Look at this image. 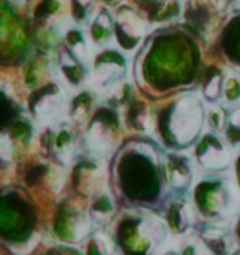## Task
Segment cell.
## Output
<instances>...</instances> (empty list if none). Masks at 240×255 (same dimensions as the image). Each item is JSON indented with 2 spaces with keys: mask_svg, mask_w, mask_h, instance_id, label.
Listing matches in <instances>:
<instances>
[{
  "mask_svg": "<svg viewBox=\"0 0 240 255\" xmlns=\"http://www.w3.org/2000/svg\"><path fill=\"white\" fill-rule=\"evenodd\" d=\"M147 21L136 10L127 7L120 10L118 21H116V36L122 48L132 49L140 41V38L147 33Z\"/></svg>",
  "mask_w": 240,
  "mask_h": 255,
  "instance_id": "13",
  "label": "cell"
},
{
  "mask_svg": "<svg viewBox=\"0 0 240 255\" xmlns=\"http://www.w3.org/2000/svg\"><path fill=\"white\" fill-rule=\"evenodd\" d=\"M126 72V61L120 53L116 51H107L103 53L97 61L95 75L97 84H100L103 87H113L120 82V79Z\"/></svg>",
  "mask_w": 240,
  "mask_h": 255,
  "instance_id": "14",
  "label": "cell"
},
{
  "mask_svg": "<svg viewBox=\"0 0 240 255\" xmlns=\"http://www.w3.org/2000/svg\"><path fill=\"white\" fill-rule=\"evenodd\" d=\"M3 165V157H2V154H0V167Z\"/></svg>",
  "mask_w": 240,
  "mask_h": 255,
  "instance_id": "41",
  "label": "cell"
},
{
  "mask_svg": "<svg viewBox=\"0 0 240 255\" xmlns=\"http://www.w3.org/2000/svg\"><path fill=\"white\" fill-rule=\"evenodd\" d=\"M59 90L56 87H46V89L39 90L34 98L31 100V108L36 117H52L59 112Z\"/></svg>",
  "mask_w": 240,
  "mask_h": 255,
  "instance_id": "18",
  "label": "cell"
},
{
  "mask_svg": "<svg viewBox=\"0 0 240 255\" xmlns=\"http://www.w3.org/2000/svg\"><path fill=\"white\" fill-rule=\"evenodd\" d=\"M52 150L61 160H69L74 152V137L69 129H61L52 139Z\"/></svg>",
  "mask_w": 240,
  "mask_h": 255,
  "instance_id": "23",
  "label": "cell"
},
{
  "mask_svg": "<svg viewBox=\"0 0 240 255\" xmlns=\"http://www.w3.org/2000/svg\"><path fill=\"white\" fill-rule=\"evenodd\" d=\"M67 43L70 46H75V51H77L79 54L84 53V49H85V41H84V38H82V34L79 31H70L69 33V36H67Z\"/></svg>",
  "mask_w": 240,
  "mask_h": 255,
  "instance_id": "32",
  "label": "cell"
},
{
  "mask_svg": "<svg viewBox=\"0 0 240 255\" xmlns=\"http://www.w3.org/2000/svg\"><path fill=\"white\" fill-rule=\"evenodd\" d=\"M113 34V21L107 11H102L92 25V36L98 44H107Z\"/></svg>",
  "mask_w": 240,
  "mask_h": 255,
  "instance_id": "22",
  "label": "cell"
},
{
  "mask_svg": "<svg viewBox=\"0 0 240 255\" xmlns=\"http://www.w3.org/2000/svg\"><path fill=\"white\" fill-rule=\"evenodd\" d=\"M191 201L201 221L234 223L240 213V190L234 173L224 172L201 177L193 185Z\"/></svg>",
  "mask_w": 240,
  "mask_h": 255,
  "instance_id": "4",
  "label": "cell"
},
{
  "mask_svg": "<svg viewBox=\"0 0 240 255\" xmlns=\"http://www.w3.org/2000/svg\"><path fill=\"white\" fill-rule=\"evenodd\" d=\"M224 80L226 72L218 67H211L206 72L201 84V97L211 105H218L222 100V92H224Z\"/></svg>",
  "mask_w": 240,
  "mask_h": 255,
  "instance_id": "17",
  "label": "cell"
},
{
  "mask_svg": "<svg viewBox=\"0 0 240 255\" xmlns=\"http://www.w3.org/2000/svg\"><path fill=\"white\" fill-rule=\"evenodd\" d=\"M231 255H240V249H236V251H234Z\"/></svg>",
  "mask_w": 240,
  "mask_h": 255,
  "instance_id": "40",
  "label": "cell"
},
{
  "mask_svg": "<svg viewBox=\"0 0 240 255\" xmlns=\"http://www.w3.org/2000/svg\"><path fill=\"white\" fill-rule=\"evenodd\" d=\"M162 214L124 210L113 224V239L121 255H159L168 237Z\"/></svg>",
  "mask_w": 240,
  "mask_h": 255,
  "instance_id": "3",
  "label": "cell"
},
{
  "mask_svg": "<svg viewBox=\"0 0 240 255\" xmlns=\"http://www.w3.org/2000/svg\"><path fill=\"white\" fill-rule=\"evenodd\" d=\"M160 255H180V252H177V251H175V249H168V251L162 252Z\"/></svg>",
  "mask_w": 240,
  "mask_h": 255,
  "instance_id": "37",
  "label": "cell"
},
{
  "mask_svg": "<svg viewBox=\"0 0 240 255\" xmlns=\"http://www.w3.org/2000/svg\"><path fill=\"white\" fill-rule=\"evenodd\" d=\"M193 159L196 167L206 175L224 173L234 164L232 149L219 132H203L193 149Z\"/></svg>",
  "mask_w": 240,
  "mask_h": 255,
  "instance_id": "6",
  "label": "cell"
},
{
  "mask_svg": "<svg viewBox=\"0 0 240 255\" xmlns=\"http://www.w3.org/2000/svg\"><path fill=\"white\" fill-rule=\"evenodd\" d=\"M232 236H234V241H236L237 249H240V213H239V216H237L236 219H234Z\"/></svg>",
  "mask_w": 240,
  "mask_h": 255,
  "instance_id": "34",
  "label": "cell"
},
{
  "mask_svg": "<svg viewBox=\"0 0 240 255\" xmlns=\"http://www.w3.org/2000/svg\"><path fill=\"white\" fill-rule=\"evenodd\" d=\"M11 115H13V107H11L7 97L0 94V129L8 123Z\"/></svg>",
  "mask_w": 240,
  "mask_h": 255,
  "instance_id": "30",
  "label": "cell"
},
{
  "mask_svg": "<svg viewBox=\"0 0 240 255\" xmlns=\"http://www.w3.org/2000/svg\"><path fill=\"white\" fill-rule=\"evenodd\" d=\"M107 2H115V0H107Z\"/></svg>",
  "mask_w": 240,
  "mask_h": 255,
  "instance_id": "42",
  "label": "cell"
},
{
  "mask_svg": "<svg viewBox=\"0 0 240 255\" xmlns=\"http://www.w3.org/2000/svg\"><path fill=\"white\" fill-rule=\"evenodd\" d=\"M226 142L232 150H240V107L227 110V118L222 129Z\"/></svg>",
  "mask_w": 240,
  "mask_h": 255,
  "instance_id": "20",
  "label": "cell"
},
{
  "mask_svg": "<svg viewBox=\"0 0 240 255\" xmlns=\"http://www.w3.org/2000/svg\"><path fill=\"white\" fill-rule=\"evenodd\" d=\"M92 95L89 94H82L74 100L72 105V117L75 120H85L89 117V112L92 110Z\"/></svg>",
  "mask_w": 240,
  "mask_h": 255,
  "instance_id": "27",
  "label": "cell"
},
{
  "mask_svg": "<svg viewBox=\"0 0 240 255\" xmlns=\"http://www.w3.org/2000/svg\"><path fill=\"white\" fill-rule=\"evenodd\" d=\"M195 236L213 255H231L236 251L232 229L227 224H214L206 221H198Z\"/></svg>",
  "mask_w": 240,
  "mask_h": 255,
  "instance_id": "11",
  "label": "cell"
},
{
  "mask_svg": "<svg viewBox=\"0 0 240 255\" xmlns=\"http://www.w3.org/2000/svg\"><path fill=\"white\" fill-rule=\"evenodd\" d=\"M116 206H118V203H116L115 196L107 193V191H103V193L97 195L95 198H92L89 214L93 224L100 226V228L108 226L113 221V218L116 214Z\"/></svg>",
  "mask_w": 240,
  "mask_h": 255,
  "instance_id": "16",
  "label": "cell"
},
{
  "mask_svg": "<svg viewBox=\"0 0 240 255\" xmlns=\"http://www.w3.org/2000/svg\"><path fill=\"white\" fill-rule=\"evenodd\" d=\"M163 221L167 224V229L173 237H188L195 233V228L200 216L193 206V201L188 196L173 195L170 201L167 203L165 210L162 213Z\"/></svg>",
  "mask_w": 240,
  "mask_h": 255,
  "instance_id": "10",
  "label": "cell"
},
{
  "mask_svg": "<svg viewBox=\"0 0 240 255\" xmlns=\"http://www.w3.org/2000/svg\"><path fill=\"white\" fill-rule=\"evenodd\" d=\"M206 2L211 5V7H222V2H224V0H206Z\"/></svg>",
  "mask_w": 240,
  "mask_h": 255,
  "instance_id": "36",
  "label": "cell"
},
{
  "mask_svg": "<svg viewBox=\"0 0 240 255\" xmlns=\"http://www.w3.org/2000/svg\"><path fill=\"white\" fill-rule=\"evenodd\" d=\"M195 159L185 150H165L163 172L172 195L188 196L195 185Z\"/></svg>",
  "mask_w": 240,
  "mask_h": 255,
  "instance_id": "8",
  "label": "cell"
},
{
  "mask_svg": "<svg viewBox=\"0 0 240 255\" xmlns=\"http://www.w3.org/2000/svg\"><path fill=\"white\" fill-rule=\"evenodd\" d=\"M180 255H213V254L201 244L200 239L193 233V236H188V239L181 244Z\"/></svg>",
  "mask_w": 240,
  "mask_h": 255,
  "instance_id": "28",
  "label": "cell"
},
{
  "mask_svg": "<svg viewBox=\"0 0 240 255\" xmlns=\"http://www.w3.org/2000/svg\"><path fill=\"white\" fill-rule=\"evenodd\" d=\"M107 175L98 160H84L74 170V188L79 195L95 198L105 191Z\"/></svg>",
  "mask_w": 240,
  "mask_h": 255,
  "instance_id": "12",
  "label": "cell"
},
{
  "mask_svg": "<svg viewBox=\"0 0 240 255\" xmlns=\"http://www.w3.org/2000/svg\"><path fill=\"white\" fill-rule=\"evenodd\" d=\"M163 149L149 137H136L120 147L111 162V190L122 210L162 214L172 193L163 172Z\"/></svg>",
  "mask_w": 240,
  "mask_h": 255,
  "instance_id": "1",
  "label": "cell"
},
{
  "mask_svg": "<svg viewBox=\"0 0 240 255\" xmlns=\"http://www.w3.org/2000/svg\"><path fill=\"white\" fill-rule=\"evenodd\" d=\"M232 169H234V178H236V183H237V187L240 190V150L237 152L236 157H234Z\"/></svg>",
  "mask_w": 240,
  "mask_h": 255,
  "instance_id": "35",
  "label": "cell"
},
{
  "mask_svg": "<svg viewBox=\"0 0 240 255\" xmlns=\"http://www.w3.org/2000/svg\"><path fill=\"white\" fill-rule=\"evenodd\" d=\"M92 218L89 213L80 210L70 201L59 208L54 221V234L67 244H79L87 241L92 233Z\"/></svg>",
  "mask_w": 240,
  "mask_h": 255,
  "instance_id": "9",
  "label": "cell"
},
{
  "mask_svg": "<svg viewBox=\"0 0 240 255\" xmlns=\"http://www.w3.org/2000/svg\"><path fill=\"white\" fill-rule=\"evenodd\" d=\"M222 107L227 110L240 107V74L226 72L224 92H222Z\"/></svg>",
  "mask_w": 240,
  "mask_h": 255,
  "instance_id": "21",
  "label": "cell"
},
{
  "mask_svg": "<svg viewBox=\"0 0 240 255\" xmlns=\"http://www.w3.org/2000/svg\"><path fill=\"white\" fill-rule=\"evenodd\" d=\"M34 216L18 195H0V239L34 244L31 241Z\"/></svg>",
  "mask_w": 240,
  "mask_h": 255,
  "instance_id": "5",
  "label": "cell"
},
{
  "mask_svg": "<svg viewBox=\"0 0 240 255\" xmlns=\"http://www.w3.org/2000/svg\"><path fill=\"white\" fill-rule=\"evenodd\" d=\"M31 134H33V129L28 121H18V123H15L13 128H11V136L25 144L30 142Z\"/></svg>",
  "mask_w": 240,
  "mask_h": 255,
  "instance_id": "29",
  "label": "cell"
},
{
  "mask_svg": "<svg viewBox=\"0 0 240 255\" xmlns=\"http://www.w3.org/2000/svg\"><path fill=\"white\" fill-rule=\"evenodd\" d=\"M206 108L195 94H181L155 115V132L165 150H186L203 136Z\"/></svg>",
  "mask_w": 240,
  "mask_h": 255,
  "instance_id": "2",
  "label": "cell"
},
{
  "mask_svg": "<svg viewBox=\"0 0 240 255\" xmlns=\"http://www.w3.org/2000/svg\"><path fill=\"white\" fill-rule=\"evenodd\" d=\"M90 2L92 0H74V15L77 16V20H84Z\"/></svg>",
  "mask_w": 240,
  "mask_h": 255,
  "instance_id": "33",
  "label": "cell"
},
{
  "mask_svg": "<svg viewBox=\"0 0 240 255\" xmlns=\"http://www.w3.org/2000/svg\"><path fill=\"white\" fill-rule=\"evenodd\" d=\"M15 23H16V16L13 13V10H11L8 5L0 3V43H2L3 39H7L10 36V33H20L21 31V30L11 31L15 26Z\"/></svg>",
  "mask_w": 240,
  "mask_h": 255,
  "instance_id": "26",
  "label": "cell"
},
{
  "mask_svg": "<svg viewBox=\"0 0 240 255\" xmlns=\"http://www.w3.org/2000/svg\"><path fill=\"white\" fill-rule=\"evenodd\" d=\"M116 242L113 236L108 234L107 231H95L90 234L85 241L84 255H115Z\"/></svg>",
  "mask_w": 240,
  "mask_h": 255,
  "instance_id": "19",
  "label": "cell"
},
{
  "mask_svg": "<svg viewBox=\"0 0 240 255\" xmlns=\"http://www.w3.org/2000/svg\"><path fill=\"white\" fill-rule=\"evenodd\" d=\"M126 123L132 131L140 132V134H149L152 129H155V117L152 113V108L140 100L129 102L126 112Z\"/></svg>",
  "mask_w": 240,
  "mask_h": 255,
  "instance_id": "15",
  "label": "cell"
},
{
  "mask_svg": "<svg viewBox=\"0 0 240 255\" xmlns=\"http://www.w3.org/2000/svg\"><path fill=\"white\" fill-rule=\"evenodd\" d=\"M231 5H234V7H237V8H240V0H227Z\"/></svg>",
  "mask_w": 240,
  "mask_h": 255,
  "instance_id": "39",
  "label": "cell"
},
{
  "mask_svg": "<svg viewBox=\"0 0 240 255\" xmlns=\"http://www.w3.org/2000/svg\"><path fill=\"white\" fill-rule=\"evenodd\" d=\"M57 2L56 0H44L38 8V20H44L46 16H49L52 11H56Z\"/></svg>",
  "mask_w": 240,
  "mask_h": 255,
  "instance_id": "31",
  "label": "cell"
},
{
  "mask_svg": "<svg viewBox=\"0 0 240 255\" xmlns=\"http://www.w3.org/2000/svg\"><path fill=\"white\" fill-rule=\"evenodd\" d=\"M181 15V5L180 0H160L157 5L154 13H152V20L154 21H172L177 20Z\"/></svg>",
  "mask_w": 240,
  "mask_h": 255,
  "instance_id": "24",
  "label": "cell"
},
{
  "mask_svg": "<svg viewBox=\"0 0 240 255\" xmlns=\"http://www.w3.org/2000/svg\"><path fill=\"white\" fill-rule=\"evenodd\" d=\"M227 118V108L222 105H211V108L206 110V123L204 128L211 132H222Z\"/></svg>",
  "mask_w": 240,
  "mask_h": 255,
  "instance_id": "25",
  "label": "cell"
},
{
  "mask_svg": "<svg viewBox=\"0 0 240 255\" xmlns=\"http://www.w3.org/2000/svg\"><path fill=\"white\" fill-rule=\"evenodd\" d=\"M121 134V120L115 108H100L93 117L87 141L90 150L97 157L110 155L118 146V139Z\"/></svg>",
  "mask_w": 240,
  "mask_h": 255,
  "instance_id": "7",
  "label": "cell"
},
{
  "mask_svg": "<svg viewBox=\"0 0 240 255\" xmlns=\"http://www.w3.org/2000/svg\"><path fill=\"white\" fill-rule=\"evenodd\" d=\"M52 255H79L77 252H64V251H57V252H54Z\"/></svg>",
  "mask_w": 240,
  "mask_h": 255,
  "instance_id": "38",
  "label": "cell"
}]
</instances>
